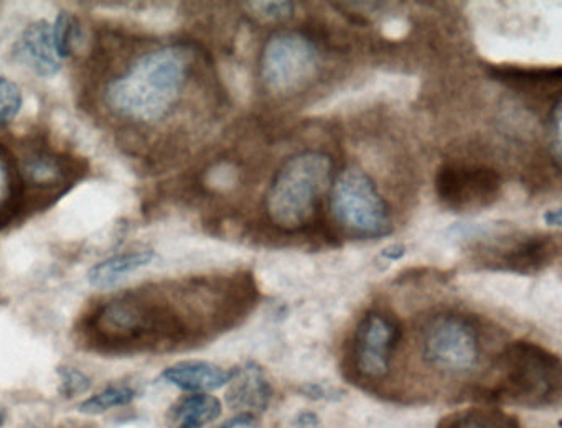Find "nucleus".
<instances>
[{"instance_id": "nucleus-1", "label": "nucleus", "mask_w": 562, "mask_h": 428, "mask_svg": "<svg viewBox=\"0 0 562 428\" xmlns=\"http://www.w3.org/2000/svg\"><path fill=\"white\" fill-rule=\"evenodd\" d=\"M192 65L189 46H164L144 53L124 75L108 82L104 92L108 109L131 121H160L179 101Z\"/></svg>"}, {"instance_id": "nucleus-2", "label": "nucleus", "mask_w": 562, "mask_h": 428, "mask_svg": "<svg viewBox=\"0 0 562 428\" xmlns=\"http://www.w3.org/2000/svg\"><path fill=\"white\" fill-rule=\"evenodd\" d=\"M334 160L324 151L292 155L276 173L266 194L269 219L289 233L311 227L318 219L325 193L334 183Z\"/></svg>"}, {"instance_id": "nucleus-3", "label": "nucleus", "mask_w": 562, "mask_h": 428, "mask_svg": "<svg viewBox=\"0 0 562 428\" xmlns=\"http://www.w3.org/2000/svg\"><path fill=\"white\" fill-rule=\"evenodd\" d=\"M496 398L526 407H544L559 401L562 385L561 359L541 346L516 341L499 356Z\"/></svg>"}, {"instance_id": "nucleus-4", "label": "nucleus", "mask_w": 562, "mask_h": 428, "mask_svg": "<svg viewBox=\"0 0 562 428\" xmlns=\"http://www.w3.org/2000/svg\"><path fill=\"white\" fill-rule=\"evenodd\" d=\"M330 207L335 221L351 236L374 239L387 236L393 229L386 201L360 168H347L335 178Z\"/></svg>"}, {"instance_id": "nucleus-5", "label": "nucleus", "mask_w": 562, "mask_h": 428, "mask_svg": "<svg viewBox=\"0 0 562 428\" xmlns=\"http://www.w3.org/2000/svg\"><path fill=\"white\" fill-rule=\"evenodd\" d=\"M318 71V49L304 33L278 32L269 36L259 59V75L269 91L292 94L305 88Z\"/></svg>"}, {"instance_id": "nucleus-6", "label": "nucleus", "mask_w": 562, "mask_h": 428, "mask_svg": "<svg viewBox=\"0 0 562 428\" xmlns=\"http://www.w3.org/2000/svg\"><path fill=\"white\" fill-rule=\"evenodd\" d=\"M424 358L449 374L472 371L480 359V339L473 323L457 313H442L424 329Z\"/></svg>"}, {"instance_id": "nucleus-7", "label": "nucleus", "mask_w": 562, "mask_h": 428, "mask_svg": "<svg viewBox=\"0 0 562 428\" xmlns=\"http://www.w3.org/2000/svg\"><path fill=\"white\" fill-rule=\"evenodd\" d=\"M436 191L443 206L469 213L495 203L502 191V178L488 167L446 164L437 170Z\"/></svg>"}, {"instance_id": "nucleus-8", "label": "nucleus", "mask_w": 562, "mask_h": 428, "mask_svg": "<svg viewBox=\"0 0 562 428\" xmlns=\"http://www.w3.org/2000/svg\"><path fill=\"white\" fill-rule=\"evenodd\" d=\"M400 339L401 328L393 318L381 312H368L358 323L351 345V362L358 374L373 381L384 378Z\"/></svg>"}, {"instance_id": "nucleus-9", "label": "nucleus", "mask_w": 562, "mask_h": 428, "mask_svg": "<svg viewBox=\"0 0 562 428\" xmlns=\"http://www.w3.org/2000/svg\"><path fill=\"white\" fill-rule=\"evenodd\" d=\"M15 58L44 78L61 71V59L55 49L52 25L47 20H37L25 26L15 43Z\"/></svg>"}, {"instance_id": "nucleus-10", "label": "nucleus", "mask_w": 562, "mask_h": 428, "mask_svg": "<svg viewBox=\"0 0 562 428\" xmlns=\"http://www.w3.org/2000/svg\"><path fill=\"white\" fill-rule=\"evenodd\" d=\"M233 378H235V371H228V369L206 361L179 362V364L170 365L160 374L162 381L169 382L182 391L193 392V394H206L209 391H215V388L229 384Z\"/></svg>"}, {"instance_id": "nucleus-11", "label": "nucleus", "mask_w": 562, "mask_h": 428, "mask_svg": "<svg viewBox=\"0 0 562 428\" xmlns=\"http://www.w3.org/2000/svg\"><path fill=\"white\" fill-rule=\"evenodd\" d=\"M233 381L236 382L226 395L233 408H245L249 414L266 410L272 397V387L258 365L248 364L236 369Z\"/></svg>"}, {"instance_id": "nucleus-12", "label": "nucleus", "mask_w": 562, "mask_h": 428, "mask_svg": "<svg viewBox=\"0 0 562 428\" xmlns=\"http://www.w3.org/2000/svg\"><path fill=\"white\" fill-rule=\"evenodd\" d=\"M222 415V402L209 394H192L170 405L167 428H203Z\"/></svg>"}, {"instance_id": "nucleus-13", "label": "nucleus", "mask_w": 562, "mask_h": 428, "mask_svg": "<svg viewBox=\"0 0 562 428\" xmlns=\"http://www.w3.org/2000/svg\"><path fill=\"white\" fill-rule=\"evenodd\" d=\"M554 240L548 236L528 237L516 244L513 249L506 250L502 256L503 269L518 273H535L548 267L554 259Z\"/></svg>"}, {"instance_id": "nucleus-14", "label": "nucleus", "mask_w": 562, "mask_h": 428, "mask_svg": "<svg viewBox=\"0 0 562 428\" xmlns=\"http://www.w3.org/2000/svg\"><path fill=\"white\" fill-rule=\"evenodd\" d=\"M156 259L154 250H140V252L117 254L110 259L98 262L88 272V280L94 289H113L114 285L133 275L137 270L150 266Z\"/></svg>"}, {"instance_id": "nucleus-15", "label": "nucleus", "mask_w": 562, "mask_h": 428, "mask_svg": "<svg viewBox=\"0 0 562 428\" xmlns=\"http://www.w3.org/2000/svg\"><path fill=\"white\" fill-rule=\"evenodd\" d=\"M486 69L496 81L513 82V85H555L562 78L559 66L555 68H521V66L490 65L486 66Z\"/></svg>"}, {"instance_id": "nucleus-16", "label": "nucleus", "mask_w": 562, "mask_h": 428, "mask_svg": "<svg viewBox=\"0 0 562 428\" xmlns=\"http://www.w3.org/2000/svg\"><path fill=\"white\" fill-rule=\"evenodd\" d=\"M440 428H519L518 420L493 408H473L447 418Z\"/></svg>"}, {"instance_id": "nucleus-17", "label": "nucleus", "mask_w": 562, "mask_h": 428, "mask_svg": "<svg viewBox=\"0 0 562 428\" xmlns=\"http://www.w3.org/2000/svg\"><path fill=\"white\" fill-rule=\"evenodd\" d=\"M52 36H54L55 49L60 59L74 55L83 40L80 19L68 10H61L52 25Z\"/></svg>"}, {"instance_id": "nucleus-18", "label": "nucleus", "mask_w": 562, "mask_h": 428, "mask_svg": "<svg viewBox=\"0 0 562 428\" xmlns=\"http://www.w3.org/2000/svg\"><path fill=\"white\" fill-rule=\"evenodd\" d=\"M136 397V388L130 387V385H113V387H106L104 391L98 392V394L91 395L90 398L81 402L78 405V410L81 414L100 415L103 412L130 405Z\"/></svg>"}, {"instance_id": "nucleus-19", "label": "nucleus", "mask_w": 562, "mask_h": 428, "mask_svg": "<svg viewBox=\"0 0 562 428\" xmlns=\"http://www.w3.org/2000/svg\"><path fill=\"white\" fill-rule=\"evenodd\" d=\"M25 177L35 187H54L67 174V167L54 155L37 154L27 160L24 167Z\"/></svg>"}, {"instance_id": "nucleus-20", "label": "nucleus", "mask_w": 562, "mask_h": 428, "mask_svg": "<svg viewBox=\"0 0 562 428\" xmlns=\"http://www.w3.org/2000/svg\"><path fill=\"white\" fill-rule=\"evenodd\" d=\"M24 104V94L19 85L0 76V127L12 124Z\"/></svg>"}, {"instance_id": "nucleus-21", "label": "nucleus", "mask_w": 562, "mask_h": 428, "mask_svg": "<svg viewBox=\"0 0 562 428\" xmlns=\"http://www.w3.org/2000/svg\"><path fill=\"white\" fill-rule=\"evenodd\" d=\"M57 372L60 375V394L65 398L77 397L91 387V379L74 365H60Z\"/></svg>"}, {"instance_id": "nucleus-22", "label": "nucleus", "mask_w": 562, "mask_h": 428, "mask_svg": "<svg viewBox=\"0 0 562 428\" xmlns=\"http://www.w3.org/2000/svg\"><path fill=\"white\" fill-rule=\"evenodd\" d=\"M252 7H256V12L259 15H265L266 19H289L292 15V3L291 2H252Z\"/></svg>"}, {"instance_id": "nucleus-23", "label": "nucleus", "mask_w": 562, "mask_h": 428, "mask_svg": "<svg viewBox=\"0 0 562 428\" xmlns=\"http://www.w3.org/2000/svg\"><path fill=\"white\" fill-rule=\"evenodd\" d=\"M256 415L249 414V412H241L236 414L235 417L228 418V420L220 424L218 427L213 428H251L256 425Z\"/></svg>"}, {"instance_id": "nucleus-24", "label": "nucleus", "mask_w": 562, "mask_h": 428, "mask_svg": "<svg viewBox=\"0 0 562 428\" xmlns=\"http://www.w3.org/2000/svg\"><path fill=\"white\" fill-rule=\"evenodd\" d=\"M554 157L555 161H561V102H555L554 108Z\"/></svg>"}, {"instance_id": "nucleus-25", "label": "nucleus", "mask_w": 562, "mask_h": 428, "mask_svg": "<svg viewBox=\"0 0 562 428\" xmlns=\"http://www.w3.org/2000/svg\"><path fill=\"white\" fill-rule=\"evenodd\" d=\"M295 424H297V428H318L321 427V421L315 417V414L312 412H302V414L297 415L295 418Z\"/></svg>"}, {"instance_id": "nucleus-26", "label": "nucleus", "mask_w": 562, "mask_h": 428, "mask_svg": "<svg viewBox=\"0 0 562 428\" xmlns=\"http://www.w3.org/2000/svg\"><path fill=\"white\" fill-rule=\"evenodd\" d=\"M404 254H406V247H404L403 244H394V246L386 247V249L381 252V256L387 260H397L404 257Z\"/></svg>"}, {"instance_id": "nucleus-27", "label": "nucleus", "mask_w": 562, "mask_h": 428, "mask_svg": "<svg viewBox=\"0 0 562 428\" xmlns=\"http://www.w3.org/2000/svg\"><path fill=\"white\" fill-rule=\"evenodd\" d=\"M546 223L552 227H561L562 224V214L559 207H554V210H548L544 213Z\"/></svg>"}, {"instance_id": "nucleus-28", "label": "nucleus", "mask_w": 562, "mask_h": 428, "mask_svg": "<svg viewBox=\"0 0 562 428\" xmlns=\"http://www.w3.org/2000/svg\"><path fill=\"white\" fill-rule=\"evenodd\" d=\"M5 170H9V168H5L4 155H2V157H0V171H5Z\"/></svg>"}, {"instance_id": "nucleus-29", "label": "nucleus", "mask_w": 562, "mask_h": 428, "mask_svg": "<svg viewBox=\"0 0 562 428\" xmlns=\"http://www.w3.org/2000/svg\"><path fill=\"white\" fill-rule=\"evenodd\" d=\"M0 424H2V414H0Z\"/></svg>"}]
</instances>
